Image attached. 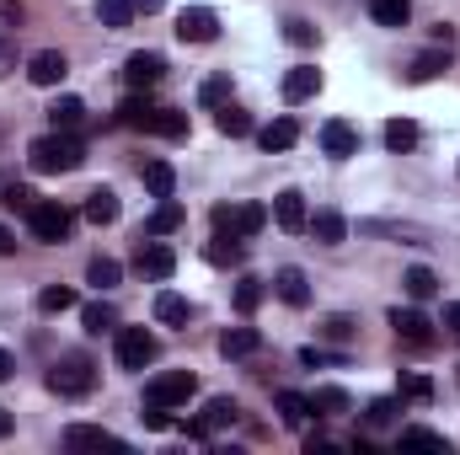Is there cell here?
I'll list each match as a JSON object with an SVG mask.
<instances>
[{
	"mask_svg": "<svg viewBox=\"0 0 460 455\" xmlns=\"http://www.w3.org/2000/svg\"><path fill=\"white\" fill-rule=\"evenodd\" d=\"M262 338H257V327H230L226 338H220V353L226 359H246V353H257Z\"/></svg>",
	"mask_w": 460,
	"mask_h": 455,
	"instance_id": "603a6c76",
	"label": "cell"
},
{
	"mask_svg": "<svg viewBox=\"0 0 460 455\" xmlns=\"http://www.w3.org/2000/svg\"><path fill=\"white\" fill-rule=\"evenodd\" d=\"M118 370H145V364H155V353H161V343L155 333H145V327H118Z\"/></svg>",
	"mask_w": 460,
	"mask_h": 455,
	"instance_id": "277c9868",
	"label": "cell"
},
{
	"mask_svg": "<svg viewBox=\"0 0 460 455\" xmlns=\"http://www.w3.org/2000/svg\"><path fill=\"white\" fill-rule=\"evenodd\" d=\"M193 391H199L193 370H161V375L145 386V402H155V407H177V402H188Z\"/></svg>",
	"mask_w": 460,
	"mask_h": 455,
	"instance_id": "5b68a950",
	"label": "cell"
},
{
	"mask_svg": "<svg viewBox=\"0 0 460 455\" xmlns=\"http://www.w3.org/2000/svg\"><path fill=\"white\" fill-rule=\"evenodd\" d=\"M273 290H279L284 306H311V279H305V268H279V273H273Z\"/></svg>",
	"mask_w": 460,
	"mask_h": 455,
	"instance_id": "9a60e30c",
	"label": "cell"
},
{
	"mask_svg": "<svg viewBox=\"0 0 460 455\" xmlns=\"http://www.w3.org/2000/svg\"><path fill=\"white\" fill-rule=\"evenodd\" d=\"M65 445H70V451H118L123 440L108 434V429H97V424H70V429H65Z\"/></svg>",
	"mask_w": 460,
	"mask_h": 455,
	"instance_id": "5bb4252c",
	"label": "cell"
},
{
	"mask_svg": "<svg viewBox=\"0 0 460 455\" xmlns=\"http://www.w3.org/2000/svg\"><path fill=\"white\" fill-rule=\"evenodd\" d=\"M385 145H391V150H412V145H418V123L391 118V123H385Z\"/></svg>",
	"mask_w": 460,
	"mask_h": 455,
	"instance_id": "74e56055",
	"label": "cell"
},
{
	"mask_svg": "<svg viewBox=\"0 0 460 455\" xmlns=\"http://www.w3.org/2000/svg\"><path fill=\"white\" fill-rule=\"evenodd\" d=\"M204 252H209V263H220V268H226V263H241V252H246V246H241V236H230V230H215Z\"/></svg>",
	"mask_w": 460,
	"mask_h": 455,
	"instance_id": "d4e9b609",
	"label": "cell"
},
{
	"mask_svg": "<svg viewBox=\"0 0 460 455\" xmlns=\"http://www.w3.org/2000/svg\"><path fill=\"white\" fill-rule=\"evenodd\" d=\"M16 70V49H11V38L0 32V76H11Z\"/></svg>",
	"mask_w": 460,
	"mask_h": 455,
	"instance_id": "7dc6e473",
	"label": "cell"
},
{
	"mask_svg": "<svg viewBox=\"0 0 460 455\" xmlns=\"http://www.w3.org/2000/svg\"><path fill=\"white\" fill-rule=\"evenodd\" d=\"M268 226V210L262 204H215V230H230V236H257Z\"/></svg>",
	"mask_w": 460,
	"mask_h": 455,
	"instance_id": "8992f818",
	"label": "cell"
},
{
	"mask_svg": "<svg viewBox=\"0 0 460 455\" xmlns=\"http://www.w3.org/2000/svg\"><path fill=\"white\" fill-rule=\"evenodd\" d=\"M445 65H450V54H445V49H429V54H418V59H412L407 81H434V76H439Z\"/></svg>",
	"mask_w": 460,
	"mask_h": 455,
	"instance_id": "f546056e",
	"label": "cell"
},
{
	"mask_svg": "<svg viewBox=\"0 0 460 455\" xmlns=\"http://www.w3.org/2000/svg\"><path fill=\"white\" fill-rule=\"evenodd\" d=\"M215 123H220V134H230V139L252 134V113H241L235 103H226V108H215Z\"/></svg>",
	"mask_w": 460,
	"mask_h": 455,
	"instance_id": "d6a6232c",
	"label": "cell"
},
{
	"mask_svg": "<svg viewBox=\"0 0 460 455\" xmlns=\"http://www.w3.org/2000/svg\"><path fill=\"white\" fill-rule=\"evenodd\" d=\"M311 407H316V413H348L353 402H348V391H343V386H316Z\"/></svg>",
	"mask_w": 460,
	"mask_h": 455,
	"instance_id": "8d00e7d4",
	"label": "cell"
},
{
	"mask_svg": "<svg viewBox=\"0 0 460 455\" xmlns=\"http://www.w3.org/2000/svg\"><path fill=\"white\" fill-rule=\"evenodd\" d=\"M402 391H407L412 402H429V397H434V386H429L423 375H407V380H402Z\"/></svg>",
	"mask_w": 460,
	"mask_h": 455,
	"instance_id": "bcb514c9",
	"label": "cell"
},
{
	"mask_svg": "<svg viewBox=\"0 0 460 455\" xmlns=\"http://www.w3.org/2000/svg\"><path fill=\"white\" fill-rule=\"evenodd\" d=\"M134 268H139L145 279H155V284H166V279L177 273V252H172L166 241H145V246H139V257H134Z\"/></svg>",
	"mask_w": 460,
	"mask_h": 455,
	"instance_id": "30bf717a",
	"label": "cell"
},
{
	"mask_svg": "<svg viewBox=\"0 0 460 455\" xmlns=\"http://www.w3.org/2000/svg\"><path fill=\"white\" fill-rule=\"evenodd\" d=\"M322 338L348 343V338H353V322H348V317H327V322H322Z\"/></svg>",
	"mask_w": 460,
	"mask_h": 455,
	"instance_id": "ee69618b",
	"label": "cell"
},
{
	"mask_svg": "<svg viewBox=\"0 0 460 455\" xmlns=\"http://www.w3.org/2000/svg\"><path fill=\"white\" fill-rule=\"evenodd\" d=\"M322 150H327L332 161L358 156V129H353V123H343V118H327V123H322Z\"/></svg>",
	"mask_w": 460,
	"mask_h": 455,
	"instance_id": "4fadbf2b",
	"label": "cell"
},
{
	"mask_svg": "<svg viewBox=\"0 0 460 455\" xmlns=\"http://www.w3.org/2000/svg\"><path fill=\"white\" fill-rule=\"evenodd\" d=\"M402 290H407L412 300H429V295L439 290V279H434V268H423V263H418V268H407V273H402Z\"/></svg>",
	"mask_w": 460,
	"mask_h": 455,
	"instance_id": "f1b7e54d",
	"label": "cell"
},
{
	"mask_svg": "<svg viewBox=\"0 0 460 455\" xmlns=\"http://www.w3.org/2000/svg\"><path fill=\"white\" fill-rule=\"evenodd\" d=\"M273 220H279V230H289V236L305 230V220H311V215H305V199H300L295 188H284V193L273 199Z\"/></svg>",
	"mask_w": 460,
	"mask_h": 455,
	"instance_id": "2e32d148",
	"label": "cell"
},
{
	"mask_svg": "<svg viewBox=\"0 0 460 455\" xmlns=\"http://www.w3.org/2000/svg\"><path fill=\"white\" fill-rule=\"evenodd\" d=\"M86 220H92V226H113L118 220V193L113 188H92V193H86Z\"/></svg>",
	"mask_w": 460,
	"mask_h": 455,
	"instance_id": "ffe728a7",
	"label": "cell"
},
{
	"mask_svg": "<svg viewBox=\"0 0 460 455\" xmlns=\"http://www.w3.org/2000/svg\"><path fill=\"white\" fill-rule=\"evenodd\" d=\"M70 306H75V290H65V284H49V290L38 295V311H49V317L70 311Z\"/></svg>",
	"mask_w": 460,
	"mask_h": 455,
	"instance_id": "f35d334b",
	"label": "cell"
},
{
	"mask_svg": "<svg viewBox=\"0 0 460 455\" xmlns=\"http://www.w3.org/2000/svg\"><path fill=\"white\" fill-rule=\"evenodd\" d=\"M364 418L380 429V424H391V418H396V402H391V397H380V402H369V413H364Z\"/></svg>",
	"mask_w": 460,
	"mask_h": 455,
	"instance_id": "f6af8a7d",
	"label": "cell"
},
{
	"mask_svg": "<svg viewBox=\"0 0 460 455\" xmlns=\"http://www.w3.org/2000/svg\"><path fill=\"white\" fill-rule=\"evenodd\" d=\"M166 76V59L155 54V49H139V54H128L123 59V81L134 86V92H145V86H155Z\"/></svg>",
	"mask_w": 460,
	"mask_h": 455,
	"instance_id": "9c48e42d",
	"label": "cell"
},
{
	"mask_svg": "<svg viewBox=\"0 0 460 455\" xmlns=\"http://www.w3.org/2000/svg\"><path fill=\"white\" fill-rule=\"evenodd\" d=\"M284 38H289L295 49H311V43H316V27H311L305 16H289V22H284Z\"/></svg>",
	"mask_w": 460,
	"mask_h": 455,
	"instance_id": "7bdbcfd3",
	"label": "cell"
},
{
	"mask_svg": "<svg viewBox=\"0 0 460 455\" xmlns=\"http://www.w3.org/2000/svg\"><path fill=\"white\" fill-rule=\"evenodd\" d=\"M118 123L145 129V134H166V139H182V134H188V113H177V108H150L145 97H128V103L118 108Z\"/></svg>",
	"mask_w": 460,
	"mask_h": 455,
	"instance_id": "7a4b0ae2",
	"label": "cell"
},
{
	"mask_svg": "<svg viewBox=\"0 0 460 455\" xmlns=\"http://www.w3.org/2000/svg\"><path fill=\"white\" fill-rule=\"evenodd\" d=\"M97 22H102V27H128V22H134V0H97Z\"/></svg>",
	"mask_w": 460,
	"mask_h": 455,
	"instance_id": "1f68e13d",
	"label": "cell"
},
{
	"mask_svg": "<svg viewBox=\"0 0 460 455\" xmlns=\"http://www.w3.org/2000/svg\"><path fill=\"white\" fill-rule=\"evenodd\" d=\"M445 327H450V338H460V300L456 306H445Z\"/></svg>",
	"mask_w": 460,
	"mask_h": 455,
	"instance_id": "c3c4849f",
	"label": "cell"
},
{
	"mask_svg": "<svg viewBox=\"0 0 460 455\" xmlns=\"http://www.w3.org/2000/svg\"><path fill=\"white\" fill-rule=\"evenodd\" d=\"M391 327H396V338L412 343V348H429V343H434V322H429L423 311H412V306H407V311L396 306V311H391Z\"/></svg>",
	"mask_w": 460,
	"mask_h": 455,
	"instance_id": "7c38bea8",
	"label": "cell"
},
{
	"mask_svg": "<svg viewBox=\"0 0 460 455\" xmlns=\"http://www.w3.org/2000/svg\"><path fill=\"white\" fill-rule=\"evenodd\" d=\"M199 103H204V108H226L230 103V76H209V81L199 86Z\"/></svg>",
	"mask_w": 460,
	"mask_h": 455,
	"instance_id": "ab89813d",
	"label": "cell"
},
{
	"mask_svg": "<svg viewBox=\"0 0 460 455\" xmlns=\"http://www.w3.org/2000/svg\"><path fill=\"white\" fill-rule=\"evenodd\" d=\"M11 424H16V418H11V413H5V407H0V440H5V434H11Z\"/></svg>",
	"mask_w": 460,
	"mask_h": 455,
	"instance_id": "816d5d0a",
	"label": "cell"
},
{
	"mask_svg": "<svg viewBox=\"0 0 460 455\" xmlns=\"http://www.w3.org/2000/svg\"><path fill=\"white\" fill-rule=\"evenodd\" d=\"M215 32H220V16L209 5H182L177 11V38L182 43H215Z\"/></svg>",
	"mask_w": 460,
	"mask_h": 455,
	"instance_id": "52a82bcc",
	"label": "cell"
},
{
	"mask_svg": "<svg viewBox=\"0 0 460 455\" xmlns=\"http://www.w3.org/2000/svg\"><path fill=\"white\" fill-rule=\"evenodd\" d=\"M322 92V70L316 65H295L289 76H284V103H305V97H316Z\"/></svg>",
	"mask_w": 460,
	"mask_h": 455,
	"instance_id": "e0dca14e",
	"label": "cell"
},
{
	"mask_svg": "<svg viewBox=\"0 0 460 455\" xmlns=\"http://www.w3.org/2000/svg\"><path fill=\"white\" fill-rule=\"evenodd\" d=\"M81 322H86V333H113V327H118V311L108 306V300H92V306L81 311Z\"/></svg>",
	"mask_w": 460,
	"mask_h": 455,
	"instance_id": "e575fe53",
	"label": "cell"
},
{
	"mask_svg": "<svg viewBox=\"0 0 460 455\" xmlns=\"http://www.w3.org/2000/svg\"><path fill=\"white\" fill-rule=\"evenodd\" d=\"M11 375H16V359H11V353L0 348V380H11Z\"/></svg>",
	"mask_w": 460,
	"mask_h": 455,
	"instance_id": "f907efd6",
	"label": "cell"
},
{
	"mask_svg": "<svg viewBox=\"0 0 460 455\" xmlns=\"http://www.w3.org/2000/svg\"><path fill=\"white\" fill-rule=\"evenodd\" d=\"M257 139H262V150H289V145L300 139V123H295V118H273Z\"/></svg>",
	"mask_w": 460,
	"mask_h": 455,
	"instance_id": "44dd1931",
	"label": "cell"
},
{
	"mask_svg": "<svg viewBox=\"0 0 460 455\" xmlns=\"http://www.w3.org/2000/svg\"><path fill=\"white\" fill-rule=\"evenodd\" d=\"M27 220H32V236H38V241H65L70 226H75V215H70L65 204H43V199H38V210H32Z\"/></svg>",
	"mask_w": 460,
	"mask_h": 455,
	"instance_id": "ba28073f",
	"label": "cell"
},
{
	"mask_svg": "<svg viewBox=\"0 0 460 455\" xmlns=\"http://www.w3.org/2000/svg\"><path fill=\"white\" fill-rule=\"evenodd\" d=\"M402 451H445L450 455V440L434 434V429H402Z\"/></svg>",
	"mask_w": 460,
	"mask_h": 455,
	"instance_id": "836d02e7",
	"label": "cell"
},
{
	"mask_svg": "<svg viewBox=\"0 0 460 455\" xmlns=\"http://www.w3.org/2000/svg\"><path fill=\"white\" fill-rule=\"evenodd\" d=\"M27 161H32V172H43V177H59V172H75V166L86 161V145H81L75 134L54 129V134H38V139L27 145Z\"/></svg>",
	"mask_w": 460,
	"mask_h": 455,
	"instance_id": "6da1fadb",
	"label": "cell"
},
{
	"mask_svg": "<svg viewBox=\"0 0 460 455\" xmlns=\"http://www.w3.org/2000/svg\"><path fill=\"white\" fill-rule=\"evenodd\" d=\"M49 118H54V129H65V134H70V129H81V123H86V103H81V97H59V103L49 108Z\"/></svg>",
	"mask_w": 460,
	"mask_h": 455,
	"instance_id": "4316f807",
	"label": "cell"
},
{
	"mask_svg": "<svg viewBox=\"0 0 460 455\" xmlns=\"http://www.w3.org/2000/svg\"><path fill=\"white\" fill-rule=\"evenodd\" d=\"M0 199H5V210H16V215H32V210H38V193H32V188H22V183H11Z\"/></svg>",
	"mask_w": 460,
	"mask_h": 455,
	"instance_id": "b9f144b4",
	"label": "cell"
},
{
	"mask_svg": "<svg viewBox=\"0 0 460 455\" xmlns=\"http://www.w3.org/2000/svg\"><path fill=\"white\" fill-rule=\"evenodd\" d=\"M188 317H193V306H188L177 290H161V295H155V322H161V327H188Z\"/></svg>",
	"mask_w": 460,
	"mask_h": 455,
	"instance_id": "d6986e66",
	"label": "cell"
},
{
	"mask_svg": "<svg viewBox=\"0 0 460 455\" xmlns=\"http://www.w3.org/2000/svg\"><path fill=\"white\" fill-rule=\"evenodd\" d=\"M257 306H262V279H241V284H235V311L252 317Z\"/></svg>",
	"mask_w": 460,
	"mask_h": 455,
	"instance_id": "60d3db41",
	"label": "cell"
},
{
	"mask_svg": "<svg viewBox=\"0 0 460 455\" xmlns=\"http://www.w3.org/2000/svg\"><path fill=\"white\" fill-rule=\"evenodd\" d=\"M97 386V364L86 359V353H70V359H59L54 370H49V391L54 397H86Z\"/></svg>",
	"mask_w": 460,
	"mask_h": 455,
	"instance_id": "3957f363",
	"label": "cell"
},
{
	"mask_svg": "<svg viewBox=\"0 0 460 455\" xmlns=\"http://www.w3.org/2000/svg\"><path fill=\"white\" fill-rule=\"evenodd\" d=\"M65 76H70V59H65L59 49H38V54L27 59V81H32V86H59Z\"/></svg>",
	"mask_w": 460,
	"mask_h": 455,
	"instance_id": "8fae6325",
	"label": "cell"
},
{
	"mask_svg": "<svg viewBox=\"0 0 460 455\" xmlns=\"http://www.w3.org/2000/svg\"><path fill=\"white\" fill-rule=\"evenodd\" d=\"M161 5H166V0H134V11H139V16H155Z\"/></svg>",
	"mask_w": 460,
	"mask_h": 455,
	"instance_id": "681fc988",
	"label": "cell"
},
{
	"mask_svg": "<svg viewBox=\"0 0 460 455\" xmlns=\"http://www.w3.org/2000/svg\"><path fill=\"white\" fill-rule=\"evenodd\" d=\"M118 279H123V268H118L113 257H92V263H86V284H97V290H113Z\"/></svg>",
	"mask_w": 460,
	"mask_h": 455,
	"instance_id": "d590c367",
	"label": "cell"
},
{
	"mask_svg": "<svg viewBox=\"0 0 460 455\" xmlns=\"http://www.w3.org/2000/svg\"><path fill=\"white\" fill-rule=\"evenodd\" d=\"M235 413H241V407H235L230 397H209V407H204L199 429H204V434H215V429H230V424H235Z\"/></svg>",
	"mask_w": 460,
	"mask_h": 455,
	"instance_id": "7402d4cb",
	"label": "cell"
},
{
	"mask_svg": "<svg viewBox=\"0 0 460 455\" xmlns=\"http://www.w3.org/2000/svg\"><path fill=\"white\" fill-rule=\"evenodd\" d=\"M145 188H150L155 199H172V193H177V172H172L166 161H150V166H145Z\"/></svg>",
	"mask_w": 460,
	"mask_h": 455,
	"instance_id": "83f0119b",
	"label": "cell"
},
{
	"mask_svg": "<svg viewBox=\"0 0 460 455\" xmlns=\"http://www.w3.org/2000/svg\"><path fill=\"white\" fill-rule=\"evenodd\" d=\"M369 16H375L380 27H407V16H412V0H369Z\"/></svg>",
	"mask_w": 460,
	"mask_h": 455,
	"instance_id": "484cf974",
	"label": "cell"
},
{
	"mask_svg": "<svg viewBox=\"0 0 460 455\" xmlns=\"http://www.w3.org/2000/svg\"><path fill=\"white\" fill-rule=\"evenodd\" d=\"M182 226V204H177V199H161V210H155V215H150V236H172V230Z\"/></svg>",
	"mask_w": 460,
	"mask_h": 455,
	"instance_id": "4dcf8cb0",
	"label": "cell"
},
{
	"mask_svg": "<svg viewBox=\"0 0 460 455\" xmlns=\"http://www.w3.org/2000/svg\"><path fill=\"white\" fill-rule=\"evenodd\" d=\"M305 230H311V236H316L322 246H338V241L348 236V220L338 215V210H316V215L305 220Z\"/></svg>",
	"mask_w": 460,
	"mask_h": 455,
	"instance_id": "ac0fdd59",
	"label": "cell"
},
{
	"mask_svg": "<svg viewBox=\"0 0 460 455\" xmlns=\"http://www.w3.org/2000/svg\"><path fill=\"white\" fill-rule=\"evenodd\" d=\"M311 413H316V407H311V397H300V391H279V418H284L289 429H300Z\"/></svg>",
	"mask_w": 460,
	"mask_h": 455,
	"instance_id": "cb8c5ba5",
	"label": "cell"
}]
</instances>
